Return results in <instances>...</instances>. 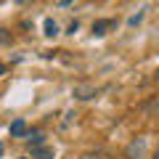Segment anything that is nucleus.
<instances>
[{
    "label": "nucleus",
    "mask_w": 159,
    "mask_h": 159,
    "mask_svg": "<svg viewBox=\"0 0 159 159\" xmlns=\"http://www.w3.org/2000/svg\"><path fill=\"white\" fill-rule=\"evenodd\" d=\"M8 133H11V138H27V133H29V125H27V119H13L11 122V127H8Z\"/></svg>",
    "instance_id": "nucleus-1"
},
{
    "label": "nucleus",
    "mask_w": 159,
    "mask_h": 159,
    "mask_svg": "<svg viewBox=\"0 0 159 159\" xmlns=\"http://www.w3.org/2000/svg\"><path fill=\"white\" fill-rule=\"evenodd\" d=\"M117 19H98V21H93V34H98V37H101V34H106L109 29H114L117 27Z\"/></svg>",
    "instance_id": "nucleus-2"
},
{
    "label": "nucleus",
    "mask_w": 159,
    "mask_h": 159,
    "mask_svg": "<svg viewBox=\"0 0 159 159\" xmlns=\"http://www.w3.org/2000/svg\"><path fill=\"white\" fill-rule=\"evenodd\" d=\"M96 88L93 85H77L74 88V98H80V101H90V98H96Z\"/></svg>",
    "instance_id": "nucleus-3"
},
{
    "label": "nucleus",
    "mask_w": 159,
    "mask_h": 159,
    "mask_svg": "<svg viewBox=\"0 0 159 159\" xmlns=\"http://www.w3.org/2000/svg\"><path fill=\"white\" fill-rule=\"evenodd\" d=\"M32 151V159H53V148L51 146H34L29 148Z\"/></svg>",
    "instance_id": "nucleus-4"
},
{
    "label": "nucleus",
    "mask_w": 159,
    "mask_h": 159,
    "mask_svg": "<svg viewBox=\"0 0 159 159\" xmlns=\"http://www.w3.org/2000/svg\"><path fill=\"white\" fill-rule=\"evenodd\" d=\"M43 141H45V135H43L40 130H29V133H27V143H29V148L43 146Z\"/></svg>",
    "instance_id": "nucleus-5"
},
{
    "label": "nucleus",
    "mask_w": 159,
    "mask_h": 159,
    "mask_svg": "<svg viewBox=\"0 0 159 159\" xmlns=\"http://www.w3.org/2000/svg\"><path fill=\"white\" fill-rule=\"evenodd\" d=\"M143 143H146V141H143V138H141V141H133L130 146H127V157H130V159L141 157V154H143Z\"/></svg>",
    "instance_id": "nucleus-6"
},
{
    "label": "nucleus",
    "mask_w": 159,
    "mask_h": 159,
    "mask_svg": "<svg viewBox=\"0 0 159 159\" xmlns=\"http://www.w3.org/2000/svg\"><path fill=\"white\" fill-rule=\"evenodd\" d=\"M58 34V24L53 19H45V37H56Z\"/></svg>",
    "instance_id": "nucleus-7"
},
{
    "label": "nucleus",
    "mask_w": 159,
    "mask_h": 159,
    "mask_svg": "<svg viewBox=\"0 0 159 159\" xmlns=\"http://www.w3.org/2000/svg\"><path fill=\"white\" fill-rule=\"evenodd\" d=\"M143 16H146V8H141V11H138V13H133V16L127 19V24H130V27H138V24L143 21Z\"/></svg>",
    "instance_id": "nucleus-8"
},
{
    "label": "nucleus",
    "mask_w": 159,
    "mask_h": 159,
    "mask_svg": "<svg viewBox=\"0 0 159 159\" xmlns=\"http://www.w3.org/2000/svg\"><path fill=\"white\" fill-rule=\"evenodd\" d=\"M146 111L159 114V96H154V101H151V103H146Z\"/></svg>",
    "instance_id": "nucleus-9"
},
{
    "label": "nucleus",
    "mask_w": 159,
    "mask_h": 159,
    "mask_svg": "<svg viewBox=\"0 0 159 159\" xmlns=\"http://www.w3.org/2000/svg\"><path fill=\"white\" fill-rule=\"evenodd\" d=\"M11 40H13V34H8V29H0V43L3 45H8Z\"/></svg>",
    "instance_id": "nucleus-10"
},
{
    "label": "nucleus",
    "mask_w": 159,
    "mask_h": 159,
    "mask_svg": "<svg viewBox=\"0 0 159 159\" xmlns=\"http://www.w3.org/2000/svg\"><path fill=\"white\" fill-rule=\"evenodd\" d=\"M77 29H80V21H72V24H69V29H66V32H69V34H74Z\"/></svg>",
    "instance_id": "nucleus-11"
},
{
    "label": "nucleus",
    "mask_w": 159,
    "mask_h": 159,
    "mask_svg": "<svg viewBox=\"0 0 159 159\" xmlns=\"http://www.w3.org/2000/svg\"><path fill=\"white\" fill-rule=\"evenodd\" d=\"M8 72V66H6V64H3V61H0V77H3V74H6Z\"/></svg>",
    "instance_id": "nucleus-12"
},
{
    "label": "nucleus",
    "mask_w": 159,
    "mask_h": 159,
    "mask_svg": "<svg viewBox=\"0 0 159 159\" xmlns=\"http://www.w3.org/2000/svg\"><path fill=\"white\" fill-rule=\"evenodd\" d=\"M74 0H61V8H66V6H72Z\"/></svg>",
    "instance_id": "nucleus-13"
},
{
    "label": "nucleus",
    "mask_w": 159,
    "mask_h": 159,
    "mask_svg": "<svg viewBox=\"0 0 159 159\" xmlns=\"http://www.w3.org/2000/svg\"><path fill=\"white\" fill-rule=\"evenodd\" d=\"M151 159H159V146L154 148V154H151Z\"/></svg>",
    "instance_id": "nucleus-14"
},
{
    "label": "nucleus",
    "mask_w": 159,
    "mask_h": 159,
    "mask_svg": "<svg viewBox=\"0 0 159 159\" xmlns=\"http://www.w3.org/2000/svg\"><path fill=\"white\" fill-rule=\"evenodd\" d=\"M3 151H6V148H3V143H0V159H3Z\"/></svg>",
    "instance_id": "nucleus-15"
},
{
    "label": "nucleus",
    "mask_w": 159,
    "mask_h": 159,
    "mask_svg": "<svg viewBox=\"0 0 159 159\" xmlns=\"http://www.w3.org/2000/svg\"><path fill=\"white\" fill-rule=\"evenodd\" d=\"M85 159H98V157H93V154H88V157H85Z\"/></svg>",
    "instance_id": "nucleus-16"
},
{
    "label": "nucleus",
    "mask_w": 159,
    "mask_h": 159,
    "mask_svg": "<svg viewBox=\"0 0 159 159\" xmlns=\"http://www.w3.org/2000/svg\"><path fill=\"white\" fill-rule=\"evenodd\" d=\"M154 80H157V85H159V72H157V77H154Z\"/></svg>",
    "instance_id": "nucleus-17"
},
{
    "label": "nucleus",
    "mask_w": 159,
    "mask_h": 159,
    "mask_svg": "<svg viewBox=\"0 0 159 159\" xmlns=\"http://www.w3.org/2000/svg\"><path fill=\"white\" fill-rule=\"evenodd\" d=\"M21 159H27V157H21Z\"/></svg>",
    "instance_id": "nucleus-18"
}]
</instances>
